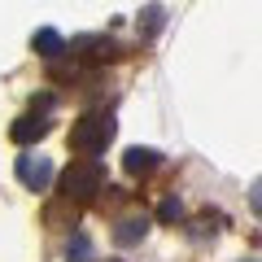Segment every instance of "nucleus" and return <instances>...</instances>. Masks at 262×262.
Returning <instances> with one entry per match:
<instances>
[{
  "label": "nucleus",
  "mask_w": 262,
  "mask_h": 262,
  "mask_svg": "<svg viewBox=\"0 0 262 262\" xmlns=\"http://www.w3.org/2000/svg\"><path fill=\"white\" fill-rule=\"evenodd\" d=\"M114 131H118V122H114L110 110H88V114H79V118L70 122V149H75L79 158H96V153L110 149Z\"/></svg>",
  "instance_id": "f257e3e1"
},
{
  "label": "nucleus",
  "mask_w": 262,
  "mask_h": 262,
  "mask_svg": "<svg viewBox=\"0 0 262 262\" xmlns=\"http://www.w3.org/2000/svg\"><path fill=\"white\" fill-rule=\"evenodd\" d=\"M105 188V166L96 158H79V162H70V166L61 170V196L66 201H92L96 192Z\"/></svg>",
  "instance_id": "f03ea898"
},
{
  "label": "nucleus",
  "mask_w": 262,
  "mask_h": 262,
  "mask_svg": "<svg viewBox=\"0 0 262 262\" xmlns=\"http://www.w3.org/2000/svg\"><path fill=\"white\" fill-rule=\"evenodd\" d=\"M66 53L79 57V61H122L127 48H122L118 39H110V35H79V39H70Z\"/></svg>",
  "instance_id": "7ed1b4c3"
},
{
  "label": "nucleus",
  "mask_w": 262,
  "mask_h": 262,
  "mask_svg": "<svg viewBox=\"0 0 262 262\" xmlns=\"http://www.w3.org/2000/svg\"><path fill=\"white\" fill-rule=\"evenodd\" d=\"M13 175H18V184L22 188H31V192H44L48 184H53V162L48 158H31V153H22L18 162H13Z\"/></svg>",
  "instance_id": "20e7f679"
},
{
  "label": "nucleus",
  "mask_w": 262,
  "mask_h": 262,
  "mask_svg": "<svg viewBox=\"0 0 262 262\" xmlns=\"http://www.w3.org/2000/svg\"><path fill=\"white\" fill-rule=\"evenodd\" d=\"M48 131H53L48 114H22V118L9 127V140H13V144H35V140H44Z\"/></svg>",
  "instance_id": "39448f33"
},
{
  "label": "nucleus",
  "mask_w": 262,
  "mask_h": 262,
  "mask_svg": "<svg viewBox=\"0 0 262 262\" xmlns=\"http://www.w3.org/2000/svg\"><path fill=\"white\" fill-rule=\"evenodd\" d=\"M122 166H127V175H149V170L162 166V153H158V149H140V144H131V149L122 153Z\"/></svg>",
  "instance_id": "423d86ee"
},
{
  "label": "nucleus",
  "mask_w": 262,
  "mask_h": 262,
  "mask_svg": "<svg viewBox=\"0 0 262 262\" xmlns=\"http://www.w3.org/2000/svg\"><path fill=\"white\" fill-rule=\"evenodd\" d=\"M31 48H35L44 61H53V57H61L70 44H61V35H57L53 27H44V31H35V35H31Z\"/></svg>",
  "instance_id": "0eeeda50"
},
{
  "label": "nucleus",
  "mask_w": 262,
  "mask_h": 262,
  "mask_svg": "<svg viewBox=\"0 0 262 262\" xmlns=\"http://www.w3.org/2000/svg\"><path fill=\"white\" fill-rule=\"evenodd\" d=\"M144 232H149V219H122L118 227H114V245H122V249H127V245H140L144 241Z\"/></svg>",
  "instance_id": "6e6552de"
},
{
  "label": "nucleus",
  "mask_w": 262,
  "mask_h": 262,
  "mask_svg": "<svg viewBox=\"0 0 262 262\" xmlns=\"http://www.w3.org/2000/svg\"><path fill=\"white\" fill-rule=\"evenodd\" d=\"M44 223H48V227H57V223L75 227V223H79V206L61 196V201H53V206H44Z\"/></svg>",
  "instance_id": "1a4fd4ad"
},
{
  "label": "nucleus",
  "mask_w": 262,
  "mask_h": 262,
  "mask_svg": "<svg viewBox=\"0 0 262 262\" xmlns=\"http://www.w3.org/2000/svg\"><path fill=\"white\" fill-rule=\"evenodd\" d=\"M66 262H92V236L88 232H70V241H66Z\"/></svg>",
  "instance_id": "9d476101"
},
{
  "label": "nucleus",
  "mask_w": 262,
  "mask_h": 262,
  "mask_svg": "<svg viewBox=\"0 0 262 262\" xmlns=\"http://www.w3.org/2000/svg\"><path fill=\"white\" fill-rule=\"evenodd\" d=\"M162 22H166V13H162L158 5H149V9L140 13V35H144V39H153V35L162 31Z\"/></svg>",
  "instance_id": "9b49d317"
},
{
  "label": "nucleus",
  "mask_w": 262,
  "mask_h": 262,
  "mask_svg": "<svg viewBox=\"0 0 262 262\" xmlns=\"http://www.w3.org/2000/svg\"><path fill=\"white\" fill-rule=\"evenodd\" d=\"M158 219H162V223H179V219H184L179 196H166V201H162V206H158Z\"/></svg>",
  "instance_id": "f8f14e48"
},
{
  "label": "nucleus",
  "mask_w": 262,
  "mask_h": 262,
  "mask_svg": "<svg viewBox=\"0 0 262 262\" xmlns=\"http://www.w3.org/2000/svg\"><path fill=\"white\" fill-rule=\"evenodd\" d=\"M249 210L262 219V179H253V188H249Z\"/></svg>",
  "instance_id": "ddd939ff"
},
{
  "label": "nucleus",
  "mask_w": 262,
  "mask_h": 262,
  "mask_svg": "<svg viewBox=\"0 0 262 262\" xmlns=\"http://www.w3.org/2000/svg\"><path fill=\"white\" fill-rule=\"evenodd\" d=\"M249 262H253V258H249Z\"/></svg>",
  "instance_id": "4468645a"
}]
</instances>
